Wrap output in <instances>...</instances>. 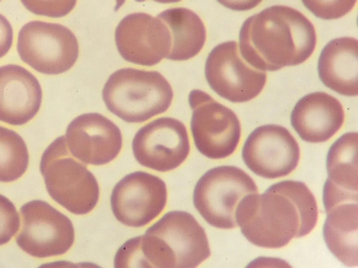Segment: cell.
<instances>
[{
  "instance_id": "1",
  "label": "cell",
  "mask_w": 358,
  "mask_h": 268,
  "mask_svg": "<svg viewBox=\"0 0 358 268\" xmlns=\"http://www.w3.org/2000/svg\"><path fill=\"white\" fill-rule=\"evenodd\" d=\"M318 217L316 200L305 183L285 180L264 193L245 196L236 213L238 226L252 244L279 248L308 234Z\"/></svg>"
},
{
  "instance_id": "2",
  "label": "cell",
  "mask_w": 358,
  "mask_h": 268,
  "mask_svg": "<svg viewBox=\"0 0 358 268\" xmlns=\"http://www.w3.org/2000/svg\"><path fill=\"white\" fill-rule=\"evenodd\" d=\"M316 43L312 22L296 9L282 5L249 17L239 33L242 57L263 71L303 63L313 53Z\"/></svg>"
},
{
  "instance_id": "3",
  "label": "cell",
  "mask_w": 358,
  "mask_h": 268,
  "mask_svg": "<svg viewBox=\"0 0 358 268\" xmlns=\"http://www.w3.org/2000/svg\"><path fill=\"white\" fill-rule=\"evenodd\" d=\"M210 255L203 228L184 211L167 212L143 235L128 239L118 250L124 267L194 268Z\"/></svg>"
},
{
  "instance_id": "4",
  "label": "cell",
  "mask_w": 358,
  "mask_h": 268,
  "mask_svg": "<svg viewBox=\"0 0 358 268\" xmlns=\"http://www.w3.org/2000/svg\"><path fill=\"white\" fill-rule=\"evenodd\" d=\"M107 109L128 123H142L165 112L173 91L159 72L124 68L113 73L102 90Z\"/></svg>"
},
{
  "instance_id": "5",
  "label": "cell",
  "mask_w": 358,
  "mask_h": 268,
  "mask_svg": "<svg viewBox=\"0 0 358 268\" xmlns=\"http://www.w3.org/2000/svg\"><path fill=\"white\" fill-rule=\"evenodd\" d=\"M40 171L50 197L69 211L84 215L96 207L99 198L96 179L72 156L64 135L43 151Z\"/></svg>"
},
{
  "instance_id": "6",
  "label": "cell",
  "mask_w": 358,
  "mask_h": 268,
  "mask_svg": "<svg viewBox=\"0 0 358 268\" xmlns=\"http://www.w3.org/2000/svg\"><path fill=\"white\" fill-rule=\"evenodd\" d=\"M258 193L257 186L242 169L221 165L210 169L198 180L193 203L203 218L220 229L238 227L237 207L247 195Z\"/></svg>"
},
{
  "instance_id": "7",
  "label": "cell",
  "mask_w": 358,
  "mask_h": 268,
  "mask_svg": "<svg viewBox=\"0 0 358 268\" xmlns=\"http://www.w3.org/2000/svg\"><path fill=\"white\" fill-rule=\"evenodd\" d=\"M17 50L22 61L36 71L58 75L75 64L79 45L74 34L66 27L34 20L20 29Z\"/></svg>"
},
{
  "instance_id": "8",
  "label": "cell",
  "mask_w": 358,
  "mask_h": 268,
  "mask_svg": "<svg viewBox=\"0 0 358 268\" xmlns=\"http://www.w3.org/2000/svg\"><path fill=\"white\" fill-rule=\"evenodd\" d=\"M188 102L192 110L191 131L197 150L211 159L231 155L241 133L235 112L200 89L189 92Z\"/></svg>"
},
{
  "instance_id": "9",
  "label": "cell",
  "mask_w": 358,
  "mask_h": 268,
  "mask_svg": "<svg viewBox=\"0 0 358 268\" xmlns=\"http://www.w3.org/2000/svg\"><path fill=\"white\" fill-rule=\"evenodd\" d=\"M22 226L16 237L18 246L38 258L61 255L73 246L75 231L71 221L48 202L34 200L20 209Z\"/></svg>"
},
{
  "instance_id": "10",
  "label": "cell",
  "mask_w": 358,
  "mask_h": 268,
  "mask_svg": "<svg viewBox=\"0 0 358 268\" xmlns=\"http://www.w3.org/2000/svg\"><path fill=\"white\" fill-rule=\"evenodd\" d=\"M205 77L217 94L232 103L252 100L266 82L265 71L250 65L234 40L222 43L210 51L205 64Z\"/></svg>"
},
{
  "instance_id": "11",
  "label": "cell",
  "mask_w": 358,
  "mask_h": 268,
  "mask_svg": "<svg viewBox=\"0 0 358 268\" xmlns=\"http://www.w3.org/2000/svg\"><path fill=\"white\" fill-rule=\"evenodd\" d=\"M131 145L137 162L158 172L179 167L190 151L186 126L172 117H160L141 127Z\"/></svg>"
},
{
  "instance_id": "12",
  "label": "cell",
  "mask_w": 358,
  "mask_h": 268,
  "mask_svg": "<svg viewBox=\"0 0 358 268\" xmlns=\"http://www.w3.org/2000/svg\"><path fill=\"white\" fill-rule=\"evenodd\" d=\"M167 188L159 177L143 171L124 176L114 186L110 206L115 218L134 228L143 227L165 208Z\"/></svg>"
},
{
  "instance_id": "13",
  "label": "cell",
  "mask_w": 358,
  "mask_h": 268,
  "mask_svg": "<svg viewBox=\"0 0 358 268\" xmlns=\"http://www.w3.org/2000/svg\"><path fill=\"white\" fill-rule=\"evenodd\" d=\"M242 158L253 173L266 179H276L296 168L300 148L286 128L266 124L249 135L242 149Z\"/></svg>"
},
{
  "instance_id": "14",
  "label": "cell",
  "mask_w": 358,
  "mask_h": 268,
  "mask_svg": "<svg viewBox=\"0 0 358 268\" xmlns=\"http://www.w3.org/2000/svg\"><path fill=\"white\" fill-rule=\"evenodd\" d=\"M115 40L120 56L134 64L152 66L169 55L171 37L166 24L145 13L126 15L117 24Z\"/></svg>"
},
{
  "instance_id": "15",
  "label": "cell",
  "mask_w": 358,
  "mask_h": 268,
  "mask_svg": "<svg viewBox=\"0 0 358 268\" xmlns=\"http://www.w3.org/2000/svg\"><path fill=\"white\" fill-rule=\"evenodd\" d=\"M64 137L72 156L87 165L110 163L117 156L122 147L119 127L96 112L85 113L73 119Z\"/></svg>"
},
{
  "instance_id": "16",
  "label": "cell",
  "mask_w": 358,
  "mask_h": 268,
  "mask_svg": "<svg viewBox=\"0 0 358 268\" xmlns=\"http://www.w3.org/2000/svg\"><path fill=\"white\" fill-rule=\"evenodd\" d=\"M43 93L37 78L17 64L0 66V121L25 124L38 113Z\"/></svg>"
},
{
  "instance_id": "17",
  "label": "cell",
  "mask_w": 358,
  "mask_h": 268,
  "mask_svg": "<svg viewBox=\"0 0 358 268\" xmlns=\"http://www.w3.org/2000/svg\"><path fill=\"white\" fill-rule=\"evenodd\" d=\"M344 110L340 101L324 91H315L300 98L291 113V124L303 140L323 142L343 126Z\"/></svg>"
},
{
  "instance_id": "18",
  "label": "cell",
  "mask_w": 358,
  "mask_h": 268,
  "mask_svg": "<svg viewBox=\"0 0 358 268\" xmlns=\"http://www.w3.org/2000/svg\"><path fill=\"white\" fill-rule=\"evenodd\" d=\"M357 132H349L331 146L327 157L328 177L323 189L325 211L343 202H357Z\"/></svg>"
},
{
  "instance_id": "19",
  "label": "cell",
  "mask_w": 358,
  "mask_h": 268,
  "mask_svg": "<svg viewBox=\"0 0 358 268\" xmlns=\"http://www.w3.org/2000/svg\"><path fill=\"white\" fill-rule=\"evenodd\" d=\"M320 80L330 89L346 96L358 94V41L340 37L322 49L317 63Z\"/></svg>"
},
{
  "instance_id": "20",
  "label": "cell",
  "mask_w": 358,
  "mask_h": 268,
  "mask_svg": "<svg viewBox=\"0 0 358 268\" xmlns=\"http://www.w3.org/2000/svg\"><path fill=\"white\" fill-rule=\"evenodd\" d=\"M326 213L323 237L329 250L345 266H357V202L338 204Z\"/></svg>"
},
{
  "instance_id": "21",
  "label": "cell",
  "mask_w": 358,
  "mask_h": 268,
  "mask_svg": "<svg viewBox=\"0 0 358 268\" xmlns=\"http://www.w3.org/2000/svg\"><path fill=\"white\" fill-rule=\"evenodd\" d=\"M168 27L171 47L166 59L186 61L197 55L206 39V30L200 17L186 8H169L157 15Z\"/></svg>"
},
{
  "instance_id": "22",
  "label": "cell",
  "mask_w": 358,
  "mask_h": 268,
  "mask_svg": "<svg viewBox=\"0 0 358 268\" xmlns=\"http://www.w3.org/2000/svg\"><path fill=\"white\" fill-rule=\"evenodd\" d=\"M29 158L22 137L0 126V181L11 182L20 178L28 168Z\"/></svg>"
},
{
  "instance_id": "23",
  "label": "cell",
  "mask_w": 358,
  "mask_h": 268,
  "mask_svg": "<svg viewBox=\"0 0 358 268\" xmlns=\"http://www.w3.org/2000/svg\"><path fill=\"white\" fill-rule=\"evenodd\" d=\"M305 7L316 17L335 20L343 17L355 7L357 0H301Z\"/></svg>"
},
{
  "instance_id": "24",
  "label": "cell",
  "mask_w": 358,
  "mask_h": 268,
  "mask_svg": "<svg viewBox=\"0 0 358 268\" xmlns=\"http://www.w3.org/2000/svg\"><path fill=\"white\" fill-rule=\"evenodd\" d=\"M31 13L58 18L68 15L76 6L77 0H20Z\"/></svg>"
},
{
  "instance_id": "25",
  "label": "cell",
  "mask_w": 358,
  "mask_h": 268,
  "mask_svg": "<svg viewBox=\"0 0 358 268\" xmlns=\"http://www.w3.org/2000/svg\"><path fill=\"white\" fill-rule=\"evenodd\" d=\"M20 216L14 204L0 194V246L8 243L20 229Z\"/></svg>"
},
{
  "instance_id": "26",
  "label": "cell",
  "mask_w": 358,
  "mask_h": 268,
  "mask_svg": "<svg viewBox=\"0 0 358 268\" xmlns=\"http://www.w3.org/2000/svg\"><path fill=\"white\" fill-rule=\"evenodd\" d=\"M13 40V31L9 21L0 14V58L10 50Z\"/></svg>"
},
{
  "instance_id": "27",
  "label": "cell",
  "mask_w": 358,
  "mask_h": 268,
  "mask_svg": "<svg viewBox=\"0 0 358 268\" xmlns=\"http://www.w3.org/2000/svg\"><path fill=\"white\" fill-rule=\"evenodd\" d=\"M224 7L236 11L251 10L259 5L263 0H217Z\"/></svg>"
},
{
  "instance_id": "28",
  "label": "cell",
  "mask_w": 358,
  "mask_h": 268,
  "mask_svg": "<svg viewBox=\"0 0 358 268\" xmlns=\"http://www.w3.org/2000/svg\"><path fill=\"white\" fill-rule=\"evenodd\" d=\"M126 0H116V4L115 6L114 10L117 11L125 2ZM138 2L144 1L145 0H135ZM156 2L161 3H176L179 2L181 0H153Z\"/></svg>"
},
{
  "instance_id": "29",
  "label": "cell",
  "mask_w": 358,
  "mask_h": 268,
  "mask_svg": "<svg viewBox=\"0 0 358 268\" xmlns=\"http://www.w3.org/2000/svg\"><path fill=\"white\" fill-rule=\"evenodd\" d=\"M1 1V0H0V1Z\"/></svg>"
}]
</instances>
